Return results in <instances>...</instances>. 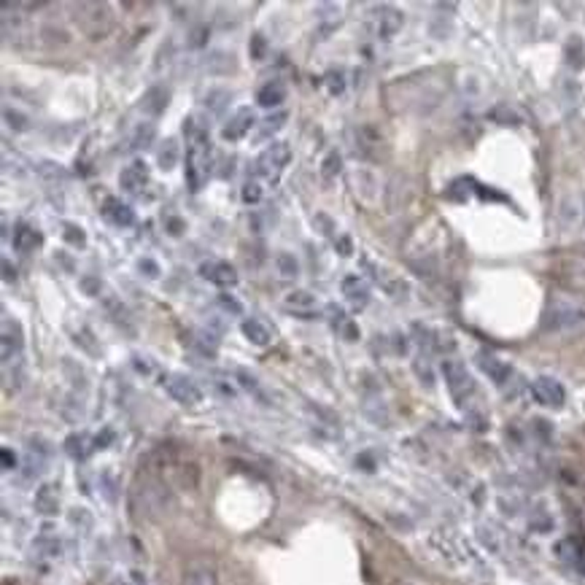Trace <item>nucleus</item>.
Listing matches in <instances>:
<instances>
[{
  "mask_svg": "<svg viewBox=\"0 0 585 585\" xmlns=\"http://www.w3.org/2000/svg\"><path fill=\"white\" fill-rule=\"evenodd\" d=\"M184 132L189 138V148H186V184L192 192H200L208 173H211V135L208 127L197 124L195 116H189L184 122Z\"/></svg>",
  "mask_w": 585,
  "mask_h": 585,
  "instance_id": "obj_1",
  "label": "nucleus"
},
{
  "mask_svg": "<svg viewBox=\"0 0 585 585\" xmlns=\"http://www.w3.org/2000/svg\"><path fill=\"white\" fill-rule=\"evenodd\" d=\"M289 157H292V148L283 141H272L256 159V175L265 181V184H278L281 175L289 165Z\"/></svg>",
  "mask_w": 585,
  "mask_h": 585,
  "instance_id": "obj_2",
  "label": "nucleus"
},
{
  "mask_svg": "<svg viewBox=\"0 0 585 585\" xmlns=\"http://www.w3.org/2000/svg\"><path fill=\"white\" fill-rule=\"evenodd\" d=\"M76 11H78L76 14L78 25L89 38H103L111 30V14L105 3H81Z\"/></svg>",
  "mask_w": 585,
  "mask_h": 585,
  "instance_id": "obj_3",
  "label": "nucleus"
},
{
  "mask_svg": "<svg viewBox=\"0 0 585 585\" xmlns=\"http://www.w3.org/2000/svg\"><path fill=\"white\" fill-rule=\"evenodd\" d=\"M162 386H165V391L171 394L178 405L195 408V405L202 402V391H200V386H197L192 378H186V375H178V372L165 375V378H162Z\"/></svg>",
  "mask_w": 585,
  "mask_h": 585,
  "instance_id": "obj_4",
  "label": "nucleus"
},
{
  "mask_svg": "<svg viewBox=\"0 0 585 585\" xmlns=\"http://www.w3.org/2000/svg\"><path fill=\"white\" fill-rule=\"evenodd\" d=\"M442 372H445V381H448L451 394H453V396H456V402L462 405L464 396L475 391V383H472V378H469L466 367H464L462 362H445V365H442Z\"/></svg>",
  "mask_w": 585,
  "mask_h": 585,
  "instance_id": "obj_5",
  "label": "nucleus"
},
{
  "mask_svg": "<svg viewBox=\"0 0 585 585\" xmlns=\"http://www.w3.org/2000/svg\"><path fill=\"white\" fill-rule=\"evenodd\" d=\"M254 124H256L254 111H251L248 105H243V108H238V111L229 116V122L221 127V138L229 141V143H235V141H241V138H245V135L251 132Z\"/></svg>",
  "mask_w": 585,
  "mask_h": 585,
  "instance_id": "obj_6",
  "label": "nucleus"
},
{
  "mask_svg": "<svg viewBox=\"0 0 585 585\" xmlns=\"http://www.w3.org/2000/svg\"><path fill=\"white\" fill-rule=\"evenodd\" d=\"M148 184V168L143 159H135L130 162L122 173H119V186H122L127 195H141Z\"/></svg>",
  "mask_w": 585,
  "mask_h": 585,
  "instance_id": "obj_7",
  "label": "nucleus"
},
{
  "mask_svg": "<svg viewBox=\"0 0 585 585\" xmlns=\"http://www.w3.org/2000/svg\"><path fill=\"white\" fill-rule=\"evenodd\" d=\"M200 275L216 286H235L238 283V272L229 262H221V259H205L200 265Z\"/></svg>",
  "mask_w": 585,
  "mask_h": 585,
  "instance_id": "obj_8",
  "label": "nucleus"
},
{
  "mask_svg": "<svg viewBox=\"0 0 585 585\" xmlns=\"http://www.w3.org/2000/svg\"><path fill=\"white\" fill-rule=\"evenodd\" d=\"M100 211H103V219L108 224H114V227H132L135 224V211L127 202L116 200V197H105Z\"/></svg>",
  "mask_w": 585,
  "mask_h": 585,
  "instance_id": "obj_9",
  "label": "nucleus"
},
{
  "mask_svg": "<svg viewBox=\"0 0 585 585\" xmlns=\"http://www.w3.org/2000/svg\"><path fill=\"white\" fill-rule=\"evenodd\" d=\"M532 391H534L536 402H542L545 408H561L564 405V389L553 378H536L532 383Z\"/></svg>",
  "mask_w": 585,
  "mask_h": 585,
  "instance_id": "obj_10",
  "label": "nucleus"
},
{
  "mask_svg": "<svg viewBox=\"0 0 585 585\" xmlns=\"http://www.w3.org/2000/svg\"><path fill=\"white\" fill-rule=\"evenodd\" d=\"M0 342H3V362L11 365V359L19 356V351H22V329H19L17 321L3 318V338H0Z\"/></svg>",
  "mask_w": 585,
  "mask_h": 585,
  "instance_id": "obj_11",
  "label": "nucleus"
},
{
  "mask_svg": "<svg viewBox=\"0 0 585 585\" xmlns=\"http://www.w3.org/2000/svg\"><path fill=\"white\" fill-rule=\"evenodd\" d=\"M283 305L289 311H294L299 318H313V311L318 308V299L311 292H305V289H294V292H289L283 297Z\"/></svg>",
  "mask_w": 585,
  "mask_h": 585,
  "instance_id": "obj_12",
  "label": "nucleus"
},
{
  "mask_svg": "<svg viewBox=\"0 0 585 585\" xmlns=\"http://www.w3.org/2000/svg\"><path fill=\"white\" fill-rule=\"evenodd\" d=\"M181 585H219V577H216L213 564H208V561H195V564H189L186 572H184Z\"/></svg>",
  "mask_w": 585,
  "mask_h": 585,
  "instance_id": "obj_13",
  "label": "nucleus"
},
{
  "mask_svg": "<svg viewBox=\"0 0 585 585\" xmlns=\"http://www.w3.org/2000/svg\"><path fill=\"white\" fill-rule=\"evenodd\" d=\"M342 294H345V299H348L356 311H362L367 302H369V286H367V281L362 275H348V278L342 281Z\"/></svg>",
  "mask_w": 585,
  "mask_h": 585,
  "instance_id": "obj_14",
  "label": "nucleus"
},
{
  "mask_svg": "<svg viewBox=\"0 0 585 585\" xmlns=\"http://www.w3.org/2000/svg\"><path fill=\"white\" fill-rule=\"evenodd\" d=\"M399 30H402V14L391 6H381L378 8V38L391 41Z\"/></svg>",
  "mask_w": 585,
  "mask_h": 585,
  "instance_id": "obj_15",
  "label": "nucleus"
},
{
  "mask_svg": "<svg viewBox=\"0 0 585 585\" xmlns=\"http://www.w3.org/2000/svg\"><path fill=\"white\" fill-rule=\"evenodd\" d=\"M168 100H171V89L162 87V84H157V87H151L146 95L141 98V111L148 114V116H159L168 108Z\"/></svg>",
  "mask_w": 585,
  "mask_h": 585,
  "instance_id": "obj_16",
  "label": "nucleus"
},
{
  "mask_svg": "<svg viewBox=\"0 0 585 585\" xmlns=\"http://www.w3.org/2000/svg\"><path fill=\"white\" fill-rule=\"evenodd\" d=\"M286 100V84L281 81V78H270V81H265L262 87H259V92H256V103L262 105V108H275V105H281Z\"/></svg>",
  "mask_w": 585,
  "mask_h": 585,
  "instance_id": "obj_17",
  "label": "nucleus"
},
{
  "mask_svg": "<svg viewBox=\"0 0 585 585\" xmlns=\"http://www.w3.org/2000/svg\"><path fill=\"white\" fill-rule=\"evenodd\" d=\"M41 243H44L41 232H38V229H33L30 224H17V227H14V235H11V245H14L17 251H22V254H30V251H35V248H38Z\"/></svg>",
  "mask_w": 585,
  "mask_h": 585,
  "instance_id": "obj_18",
  "label": "nucleus"
},
{
  "mask_svg": "<svg viewBox=\"0 0 585 585\" xmlns=\"http://www.w3.org/2000/svg\"><path fill=\"white\" fill-rule=\"evenodd\" d=\"M241 329H243L245 340L259 345V348H265V345L272 342V329H270L265 321H259V318H245L243 324H241Z\"/></svg>",
  "mask_w": 585,
  "mask_h": 585,
  "instance_id": "obj_19",
  "label": "nucleus"
},
{
  "mask_svg": "<svg viewBox=\"0 0 585 585\" xmlns=\"http://www.w3.org/2000/svg\"><path fill=\"white\" fill-rule=\"evenodd\" d=\"M35 510L41 515H57L60 512V488L46 483L35 491Z\"/></svg>",
  "mask_w": 585,
  "mask_h": 585,
  "instance_id": "obj_20",
  "label": "nucleus"
},
{
  "mask_svg": "<svg viewBox=\"0 0 585 585\" xmlns=\"http://www.w3.org/2000/svg\"><path fill=\"white\" fill-rule=\"evenodd\" d=\"M184 342L192 351H197L200 356H205V359H213L216 356V345H219V340L211 332H189V335H184Z\"/></svg>",
  "mask_w": 585,
  "mask_h": 585,
  "instance_id": "obj_21",
  "label": "nucleus"
},
{
  "mask_svg": "<svg viewBox=\"0 0 585 585\" xmlns=\"http://www.w3.org/2000/svg\"><path fill=\"white\" fill-rule=\"evenodd\" d=\"M154 138H157V124L151 122V119H143V122H138V127L132 130V138H130V148H135V151H141V148H148L151 143H154Z\"/></svg>",
  "mask_w": 585,
  "mask_h": 585,
  "instance_id": "obj_22",
  "label": "nucleus"
},
{
  "mask_svg": "<svg viewBox=\"0 0 585 585\" xmlns=\"http://www.w3.org/2000/svg\"><path fill=\"white\" fill-rule=\"evenodd\" d=\"M178 157H181L178 141H175V138H165L162 146H159V151H157V165H159L162 171H173V168L178 165Z\"/></svg>",
  "mask_w": 585,
  "mask_h": 585,
  "instance_id": "obj_23",
  "label": "nucleus"
},
{
  "mask_svg": "<svg viewBox=\"0 0 585 585\" xmlns=\"http://www.w3.org/2000/svg\"><path fill=\"white\" fill-rule=\"evenodd\" d=\"M65 451H68L73 459H87V456L95 451V439L89 437V435H84V432L71 435V437L65 439Z\"/></svg>",
  "mask_w": 585,
  "mask_h": 585,
  "instance_id": "obj_24",
  "label": "nucleus"
},
{
  "mask_svg": "<svg viewBox=\"0 0 585 585\" xmlns=\"http://www.w3.org/2000/svg\"><path fill=\"white\" fill-rule=\"evenodd\" d=\"M553 550H556V556H559L561 561L575 564V566H583V548H580L577 539H561V542H556Z\"/></svg>",
  "mask_w": 585,
  "mask_h": 585,
  "instance_id": "obj_25",
  "label": "nucleus"
},
{
  "mask_svg": "<svg viewBox=\"0 0 585 585\" xmlns=\"http://www.w3.org/2000/svg\"><path fill=\"white\" fill-rule=\"evenodd\" d=\"M480 367L486 369L496 383H505V381H507V375H510V365H507V362H502L499 356H486V353H480Z\"/></svg>",
  "mask_w": 585,
  "mask_h": 585,
  "instance_id": "obj_26",
  "label": "nucleus"
},
{
  "mask_svg": "<svg viewBox=\"0 0 585 585\" xmlns=\"http://www.w3.org/2000/svg\"><path fill=\"white\" fill-rule=\"evenodd\" d=\"M33 550L41 556V559H57L62 553V542L54 534H41L35 542H33Z\"/></svg>",
  "mask_w": 585,
  "mask_h": 585,
  "instance_id": "obj_27",
  "label": "nucleus"
},
{
  "mask_svg": "<svg viewBox=\"0 0 585 585\" xmlns=\"http://www.w3.org/2000/svg\"><path fill=\"white\" fill-rule=\"evenodd\" d=\"M286 119H289V114H286V111H275V114H270L268 119H262V124H259L256 138H259V141H268L270 135H275V132L286 124Z\"/></svg>",
  "mask_w": 585,
  "mask_h": 585,
  "instance_id": "obj_28",
  "label": "nucleus"
},
{
  "mask_svg": "<svg viewBox=\"0 0 585 585\" xmlns=\"http://www.w3.org/2000/svg\"><path fill=\"white\" fill-rule=\"evenodd\" d=\"M248 54H251V60H256V62L268 60L270 44H268V38H265L262 33H254V35H251V41H248Z\"/></svg>",
  "mask_w": 585,
  "mask_h": 585,
  "instance_id": "obj_29",
  "label": "nucleus"
},
{
  "mask_svg": "<svg viewBox=\"0 0 585 585\" xmlns=\"http://www.w3.org/2000/svg\"><path fill=\"white\" fill-rule=\"evenodd\" d=\"M340 171H342L340 151H329V154L324 157V162H321V175L329 181V178H335V175H338Z\"/></svg>",
  "mask_w": 585,
  "mask_h": 585,
  "instance_id": "obj_30",
  "label": "nucleus"
},
{
  "mask_svg": "<svg viewBox=\"0 0 585 585\" xmlns=\"http://www.w3.org/2000/svg\"><path fill=\"white\" fill-rule=\"evenodd\" d=\"M275 265H278V272L283 278H294L297 275V259H294L292 254H286V251L275 254Z\"/></svg>",
  "mask_w": 585,
  "mask_h": 585,
  "instance_id": "obj_31",
  "label": "nucleus"
},
{
  "mask_svg": "<svg viewBox=\"0 0 585 585\" xmlns=\"http://www.w3.org/2000/svg\"><path fill=\"white\" fill-rule=\"evenodd\" d=\"M227 100H229V92H227V89H211V92L205 95V105H211L213 114H221L224 105H227Z\"/></svg>",
  "mask_w": 585,
  "mask_h": 585,
  "instance_id": "obj_32",
  "label": "nucleus"
},
{
  "mask_svg": "<svg viewBox=\"0 0 585 585\" xmlns=\"http://www.w3.org/2000/svg\"><path fill=\"white\" fill-rule=\"evenodd\" d=\"M241 197H243L245 205H256V202L262 200V184H259V181H245Z\"/></svg>",
  "mask_w": 585,
  "mask_h": 585,
  "instance_id": "obj_33",
  "label": "nucleus"
},
{
  "mask_svg": "<svg viewBox=\"0 0 585 585\" xmlns=\"http://www.w3.org/2000/svg\"><path fill=\"white\" fill-rule=\"evenodd\" d=\"M62 238H65V243L76 245V248L87 243V235H84V229H81V227H76V224H65V227H62Z\"/></svg>",
  "mask_w": 585,
  "mask_h": 585,
  "instance_id": "obj_34",
  "label": "nucleus"
},
{
  "mask_svg": "<svg viewBox=\"0 0 585 585\" xmlns=\"http://www.w3.org/2000/svg\"><path fill=\"white\" fill-rule=\"evenodd\" d=\"M38 173L41 175H46V178H60V181H65L68 178V171H62L60 165H54V162H38Z\"/></svg>",
  "mask_w": 585,
  "mask_h": 585,
  "instance_id": "obj_35",
  "label": "nucleus"
},
{
  "mask_svg": "<svg viewBox=\"0 0 585 585\" xmlns=\"http://www.w3.org/2000/svg\"><path fill=\"white\" fill-rule=\"evenodd\" d=\"M6 122H8V127H14L17 132H25V130H30V122H27V116H22V114H17V111H11V108H6Z\"/></svg>",
  "mask_w": 585,
  "mask_h": 585,
  "instance_id": "obj_36",
  "label": "nucleus"
},
{
  "mask_svg": "<svg viewBox=\"0 0 585 585\" xmlns=\"http://www.w3.org/2000/svg\"><path fill=\"white\" fill-rule=\"evenodd\" d=\"M216 302H219L224 311H229V313H243V305H241L235 297H229V294H219Z\"/></svg>",
  "mask_w": 585,
  "mask_h": 585,
  "instance_id": "obj_37",
  "label": "nucleus"
},
{
  "mask_svg": "<svg viewBox=\"0 0 585 585\" xmlns=\"http://www.w3.org/2000/svg\"><path fill=\"white\" fill-rule=\"evenodd\" d=\"M71 523L73 526H81L84 532L92 526V518H89V512L87 510H71Z\"/></svg>",
  "mask_w": 585,
  "mask_h": 585,
  "instance_id": "obj_38",
  "label": "nucleus"
},
{
  "mask_svg": "<svg viewBox=\"0 0 585 585\" xmlns=\"http://www.w3.org/2000/svg\"><path fill=\"white\" fill-rule=\"evenodd\" d=\"M165 229L171 232L173 238H178V235H181V232L186 229V221L178 219V216H168V219H165Z\"/></svg>",
  "mask_w": 585,
  "mask_h": 585,
  "instance_id": "obj_39",
  "label": "nucleus"
},
{
  "mask_svg": "<svg viewBox=\"0 0 585 585\" xmlns=\"http://www.w3.org/2000/svg\"><path fill=\"white\" fill-rule=\"evenodd\" d=\"M138 268H141V272H143L146 278H157V275H159V265H157L154 259H148V256H143V259L138 262Z\"/></svg>",
  "mask_w": 585,
  "mask_h": 585,
  "instance_id": "obj_40",
  "label": "nucleus"
},
{
  "mask_svg": "<svg viewBox=\"0 0 585 585\" xmlns=\"http://www.w3.org/2000/svg\"><path fill=\"white\" fill-rule=\"evenodd\" d=\"M205 35H208V27L200 25L192 30V38H189V46H202L205 44Z\"/></svg>",
  "mask_w": 585,
  "mask_h": 585,
  "instance_id": "obj_41",
  "label": "nucleus"
},
{
  "mask_svg": "<svg viewBox=\"0 0 585 585\" xmlns=\"http://www.w3.org/2000/svg\"><path fill=\"white\" fill-rule=\"evenodd\" d=\"M326 87H329V92H332V95L342 92V76L340 73H329L326 76Z\"/></svg>",
  "mask_w": 585,
  "mask_h": 585,
  "instance_id": "obj_42",
  "label": "nucleus"
},
{
  "mask_svg": "<svg viewBox=\"0 0 585 585\" xmlns=\"http://www.w3.org/2000/svg\"><path fill=\"white\" fill-rule=\"evenodd\" d=\"M81 286H84V292L87 294H92V297H98L100 294V281H95V278H81Z\"/></svg>",
  "mask_w": 585,
  "mask_h": 585,
  "instance_id": "obj_43",
  "label": "nucleus"
},
{
  "mask_svg": "<svg viewBox=\"0 0 585 585\" xmlns=\"http://www.w3.org/2000/svg\"><path fill=\"white\" fill-rule=\"evenodd\" d=\"M340 332L345 335V340H356V338H359V329H356V324H353V321H345V324L340 326Z\"/></svg>",
  "mask_w": 585,
  "mask_h": 585,
  "instance_id": "obj_44",
  "label": "nucleus"
},
{
  "mask_svg": "<svg viewBox=\"0 0 585 585\" xmlns=\"http://www.w3.org/2000/svg\"><path fill=\"white\" fill-rule=\"evenodd\" d=\"M14 466H17V456L11 453V448H3V469H8V472H11Z\"/></svg>",
  "mask_w": 585,
  "mask_h": 585,
  "instance_id": "obj_45",
  "label": "nucleus"
},
{
  "mask_svg": "<svg viewBox=\"0 0 585 585\" xmlns=\"http://www.w3.org/2000/svg\"><path fill=\"white\" fill-rule=\"evenodd\" d=\"M3 278H6V281H14V278H17V272L11 270V265H8V259H3Z\"/></svg>",
  "mask_w": 585,
  "mask_h": 585,
  "instance_id": "obj_46",
  "label": "nucleus"
},
{
  "mask_svg": "<svg viewBox=\"0 0 585 585\" xmlns=\"http://www.w3.org/2000/svg\"><path fill=\"white\" fill-rule=\"evenodd\" d=\"M340 254L342 256H348V254H351V241H348V238H340Z\"/></svg>",
  "mask_w": 585,
  "mask_h": 585,
  "instance_id": "obj_47",
  "label": "nucleus"
},
{
  "mask_svg": "<svg viewBox=\"0 0 585 585\" xmlns=\"http://www.w3.org/2000/svg\"><path fill=\"white\" fill-rule=\"evenodd\" d=\"M116 585H124V583H116Z\"/></svg>",
  "mask_w": 585,
  "mask_h": 585,
  "instance_id": "obj_48",
  "label": "nucleus"
}]
</instances>
